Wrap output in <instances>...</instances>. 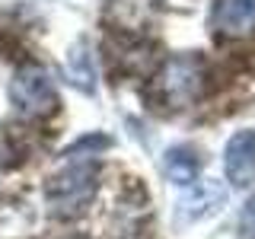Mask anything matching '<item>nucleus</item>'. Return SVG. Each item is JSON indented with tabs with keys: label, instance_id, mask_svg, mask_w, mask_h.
<instances>
[{
	"label": "nucleus",
	"instance_id": "nucleus-1",
	"mask_svg": "<svg viewBox=\"0 0 255 239\" xmlns=\"http://www.w3.org/2000/svg\"><path fill=\"white\" fill-rule=\"evenodd\" d=\"M64 156H67V163L48 179L45 195H48V204H51V211L58 217H74V214H80L96 198L99 163L93 156H74V153H64Z\"/></svg>",
	"mask_w": 255,
	"mask_h": 239
},
{
	"label": "nucleus",
	"instance_id": "nucleus-2",
	"mask_svg": "<svg viewBox=\"0 0 255 239\" xmlns=\"http://www.w3.org/2000/svg\"><path fill=\"white\" fill-rule=\"evenodd\" d=\"M207 67L198 54H169L153 77V93L166 109H188L204 93Z\"/></svg>",
	"mask_w": 255,
	"mask_h": 239
},
{
	"label": "nucleus",
	"instance_id": "nucleus-3",
	"mask_svg": "<svg viewBox=\"0 0 255 239\" xmlns=\"http://www.w3.org/2000/svg\"><path fill=\"white\" fill-rule=\"evenodd\" d=\"M10 102L22 118H48L58 109V90L42 64H22L10 80Z\"/></svg>",
	"mask_w": 255,
	"mask_h": 239
},
{
	"label": "nucleus",
	"instance_id": "nucleus-4",
	"mask_svg": "<svg viewBox=\"0 0 255 239\" xmlns=\"http://www.w3.org/2000/svg\"><path fill=\"white\" fill-rule=\"evenodd\" d=\"M102 22L112 32L128 38L147 35L156 22V0H106L102 3Z\"/></svg>",
	"mask_w": 255,
	"mask_h": 239
},
{
	"label": "nucleus",
	"instance_id": "nucleus-5",
	"mask_svg": "<svg viewBox=\"0 0 255 239\" xmlns=\"http://www.w3.org/2000/svg\"><path fill=\"white\" fill-rule=\"evenodd\" d=\"M214 29L227 42L255 38V0H214Z\"/></svg>",
	"mask_w": 255,
	"mask_h": 239
},
{
	"label": "nucleus",
	"instance_id": "nucleus-6",
	"mask_svg": "<svg viewBox=\"0 0 255 239\" xmlns=\"http://www.w3.org/2000/svg\"><path fill=\"white\" fill-rule=\"evenodd\" d=\"M223 172L233 188H249L255 182V131H236L223 147Z\"/></svg>",
	"mask_w": 255,
	"mask_h": 239
},
{
	"label": "nucleus",
	"instance_id": "nucleus-7",
	"mask_svg": "<svg viewBox=\"0 0 255 239\" xmlns=\"http://www.w3.org/2000/svg\"><path fill=\"white\" fill-rule=\"evenodd\" d=\"M223 185H217V182H211V179H198V182H191V185L185 188V195L179 198V204H175V223H195V220H201L207 217V214H214L217 207L223 204Z\"/></svg>",
	"mask_w": 255,
	"mask_h": 239
},
{
	"label": "nucleus",
	"instance_id": "nucleus-8",
	"mask_svg": "<svg viewBox=\"0 0 255 239\" xmlns=\"http://www.w3.org/2000/svg\"><path fill=\"white\" fill-rule=\"evenodd\" d=\"M163 172H166V179L172 182V185H182V188H188L191 182H198V156H195V150L191 147H169L166 150V156H163Z\"/></svg>",
	"mask_w": 255,
	"mask_h": 239
},
{
	"label": "nucleus",
	"instance_id": "nucleus-9",
	"mask_svg": "<svg viewBox=\"0 0 255 239\" xmlns=\"http://www.w3.org/2000/svg\"><path fill=\"white\" fill-rule=\"evenodd\" d=\"M64 70H67L70 83L80 86L83 93L96 90V67H93V54H90V45L86 42H77L74 48H70L67 61H64Z\"/></svg>",
	"mask_w": 255,
	"mask_h": 239
},
{
	"label": "nucleus",
	"instance_id": "nucleus-10",
	"mask_svg": "<svg viewBox=\"0 0 255 239\" xmlns=\"http://www.w3.org/2000/svg\"><path fill=\"white\" fill-rule=\"evenodd\" d=\"M243 236L246 239H255V198L249 201V207L243 211Z\"/></svg>",
	"mask_w": 255,
	"mask_h": 239
}]
</instances>
